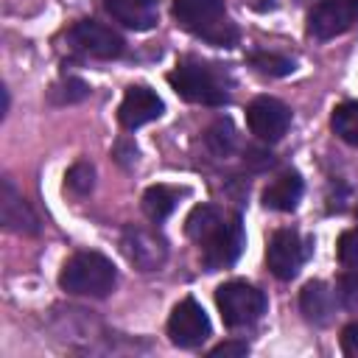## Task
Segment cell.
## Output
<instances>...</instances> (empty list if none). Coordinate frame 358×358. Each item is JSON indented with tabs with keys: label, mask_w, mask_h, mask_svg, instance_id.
Segmentation results:
<instances>
[{
	"label": "cell",
	"mask_w": 358,
	"mask_h": 358,
	"mask_svg": "<svg viewBox=\"0 0 358 358\" xmlns=\"http://www.w3.org/2000/svg\"><path fill=\"white\" fill-rule=\"evenodd\" d=\"M185 232L193 243H199L201 263L207 266V271L229 268L246 246L241 215L224 213L213 204H196L185 221Z\"/></svg>",
	"instance_id": "1"
},
{
	"label": "cell",
	"mask_w": 358,
	"mask_h": 358,
	"mask_svg": "<svg viewBox=\"0 0 358 358\" xmlns=\"http://www.w3.org/2000/svg\"><path fill=\"white\" fill-rule=\"evenodd\" d=\"M168 84L185 101L204 106H221L232 95V76L221 64H210L199 59H182L168 73Z\"/></svg>",
	"instance_id": "2"
},
{
	"label": "cell",
	"mask_w": 358,
	"mask_h": 358,
	"mask_svg": "<svg viewBox=\"0 0 358 358\" xmlns=\"http://www.w3.org/2000/svg\"><path fill=\"white\" fill-rule=\"evenodd\" d=\"M171 11L179 28L210 45L232 48L238 42V28L227 17L224 0H173Z\"/></svg>",
	"instance_id": "3"
},
{
	"label": "cell",
	"mask_w": 358,
	"mask_h": 358,
	"mask_svg": "<svg viewBox=\"0 0 358 358\" xmlns=\"http://www.w3.org/2000/svg\"><path fill=\"white\" fill-rule=\"evenodd\" d=\"M59 285L76 296L103 299L117 285V268L101 252H76L59 274Z\"/></svg>",
	"instance_id": "4"
},
{
	"label": "cell",
	"mask_w": 358,
	"mask_h": 358,
	"mask_svg": "<svg viewBox=\"0 0 358 358\" xmlns=\"http://www.w3.org/2000/svg\"><path fill=\"white\" fill-rule=\"evenodd\" d=\"M215 305L227 327H246V324H255L266 313V294L243 280H229L218 285Z\"/></svg>",
	"instance_id": "5"
},
{
	"label": "cell",
	"mask_w": 358,
	"mask_h": 358,
	"mask_svg": "<svg viewBox=\"0 0 358 358\" xmlns=\"http://www.w3.org/2000/svg\"><path fill=\"white\" fill-rule=\"evenodd\" d=\"M120 246H123V255L129 257V263L140 271H157L168 260L165 238L148 227H126Z\"/></svg>",
	"instance_id": "6"
},
{
	"label": "cell",
	"mask_w": 358,
	"mask_h": 358,
	"mask_svg": "<svg viewBox=\"0 0 358 358\" xmlns=\"http://www.w3.org/2000/svg\"><path fill=\"white\" fill-rule=\"evenodd\" d=\"M246 123L257 140L277 143L291 126V109L271 95H260L246 106Z\"/></svg>",
	"instance_id": "7"
},
{
	"label": "cell",
	"mask_w": 358,
	"mask_h": 358,
	"mask_svg": "<svg viewBox=\"0 0 358 358\" xmlns=\"http://www.w3.org/2000/svg\"><path fill=\"white\" fill-rule=\"evenodd\" d=\"M168 336L176 347H185V350H193L199 344L207 341L210 336V319L204 313V308L196 302V299H182L173 310H171V319H168Z\"/></svg>",
	"instance_id": "8"
},
{
	"label": "cell",
	"mask_w": 358,
	"mask_h": 358,
	"mask_svg": "<svg viewBox=\"0 0 358 358\" xmlns=\"http://www.w3.org/2000/svg\"><path fill=\"white\" fill-rule=\"evenodd\" d=\"M305 257H308V246H305V241L299 238V232H294V229H277V232L268 238L266 263H268V271H271L277 280H291V277H296V271L302 268Z\"/></svg>",
	"instance_id": "9"
},
{
	"label": "cell",
	"mask_w": 358,
	"mask_h": 358,
	"mask_svg": "<svg viewBox=\"0 0 358 358\" xmlns=\"http://www.w3.org/2000/svg\"><path fill=\"white\" fill-rule=\"evenodd\" d=\"M70 42L78 50H84V53H90L95 59H117L123 53V48H126L123 36L117 31H112L109 25L98 22V20H81V22H76L70 28Z\"/></svg>",
	"instance_id": "10"
},
{
	"label": "cell",
	"mask_w": 358,
	"mask_h": 358,
	"mask_svg": "<svg viewBox=\"0 0 358 358\" xmlns=\"http://www.w3.org/2000/svg\"><path fill=\"white\" fill-rule=\"evenodd\" d=\"M358 22V0H322L308 20L316 39H333Z\"/></svg>",
	"instance_id": "11"
},
{
	"label": "cell",
	"mask_w": 358,
	"mask_h": 358,
	"mask_svg": "<svg viewBox=\"0 0 358 358\" xmlns=\"http://www.w3.org/2000/svg\"><path fill=\"white\" fill-rule=\"evenodd\" d=\"M162 109H165V103L151 87L134 84V87L126 90V95L120 101V109H117V117L126 129H140V126L157 120L162 115Z\"/></svg>",
	"instance_id": "12"
},
{
	"label": "cell",
	"mask_w": 358,
	"mask_h": 358,
	"mask_svg": "<svg viewBox=\"0 0 358 358\" xmlns=\"http://www.w3.org/2000/svg\"><path fill=\"white\" fill-rule=\"evenodd\" d=\"M0 218L11 232H20V235H36L39 232L36 213L25 204V199L14 190V185L8 179H3V187H0Z\"/></svg>",
	"instance_id": "13"
},
{
	"label": "cell",
	"mask_w": 358,
	"mask_h": 358,
	"mask_svg": "<svg viewBox=\"0 0 358 358\" xmlns=\"http://www.w3.org/2000/svg\"><path fill=\"white\" fill-rule=\"evenodd\" d=\"M103 8L115 22L131 31H151L159 22L157 0H103Z\"/></svg>",
	"instance_id": "14"
},
{
	"label": "cell",
	"mask_w": 358,
	"mask_h": 358,
	"mask_svg": "<svg viewBox=\"0 0 358 358\" xmlns=\"http://www.w3.org/2000/svg\"><path fill=\"white\" fill-rule=\"evenodd\" d=\"M299 308L308 322L327 324L336 313V291L322 280H310L299 294Z\"/></svg>",
	"instance_id": "15"
},
{
	"label": "cell",
	"mask_w": 358,
	"mask_h": 358,
	"mask_svg": "<svg viewBox=\"0 0 358 358\" xmlns=\"http://www.w3.org/2000/svg\"><path fill=\"white\" fill-rule=\"evenodd\" d=\"M302 190H305L302 176L296 171H285L274 182H268V187L263 190V204L277 213H291V210H296Z\"/></svg>",
	"instance_id": "16"
},
{
	"label": "cell",
	"mask_w": 358,
	"mask_h": 358,
	"mask_svg": "<svg viewBox=\"0 0 358 358\" xmlns=\"http://www.w3.org/2000/svg\"><path fill=\"white\" fill-rule=\"evenodd\" d=\"M176 201H179V190H176V187L151 185V187L143 193V213H145L154 224H159V221H165V218L173 213Z\"/></svg>",
	"instance_id": "17"
},
{
	"label": "cell",
	"mask_w": 358,
	"mask_h": 358,
	"mask_svg": "<svg viewBox=\"0 0 358 358\" xmlns=\"http://www.w3.org/2000/svg\"><path fill=\"white\" fill-rule=\"evenodd\" d=\"M204 143H207V148H210L215 157H229V154L235 151V145H238V131H235L232 120H229V117L215 120V123L204 131Z\"/></svg>",
	"instance_id": "18"
},
{
	"label": "cell",
	"mask_w": 358,
	"mask_h": 358,
	"mask_svg": "<svg viewBox=\"0 0 358 358\" xmlns=\"http://www.w3.org/2000/svg\"><path fill=\"white\" fill-rule=\"evenodd\" d=\"M330 126L333 131L350 143V145H358V101H344L333 109V117H330Z\"/></svg>",
	"instance_id": "19"
},
{
	"label": "cell",
	"mask_w": 358,
	"mask_h": 358,
	"mask_svg": "<svg viewBox=\"0 0 358 358\" xmlns=\"http://www.w3.org/2000/svg\"><path fill=\"white\" fill-rule=\"evenodd\" d=\"M246 59H249V64H252L257 73H263V76H288V73L296 70L294 59H288V56H282V53H274V50H255V53H249Z\"/></svg>",
	"instance_id": "20"
},
{
	"label": "cell",
	"mask_w": 358,
	"mask_h": 358,
	"mask_svg": "<svg viewBox=\"0 0 358 358\" xmlns=\"http://www.w3.org/2000/svg\"><path fill=\"white\" fill-rule=\"evenodd\" d=\"M64 182H67V190H73L76 196H87L92 190V185H95V168L87 159H78L64 173Z\"/></svg>",
	"instance_id": "21"
},
{
	"label": "cell",
	"mask_w": 358,
	"mask_h": 358,
	"mask_svg": "<svg viewBox=\"0 0 358 358\" xmlns=\"http://www.w3.org/2000/svg\"><path fill=\"white\" fill-rule=\"evenodd\" d=\"M336 296L347 310H358V271H347L338 277Z\"/></svg>",
	"instance_id": "22"
},
{
	"label": "cell",
	"mask_w": 358,
	"mask_h": 358,
	"mask_svg": "<svg viewBox=\"0 0 358 358\" xmlns=\"http://www.w3.org/2000/svg\"><path fill=\"white\" fill-rule=\"evenodd\" d=\"M87 95H90V87L81 78H67L59 87H53V101L59 103H76V101H84Z\"/></svg>",
	"instance_id": "23"
},
{
	"label": "cell",
	"mask_w": 358,
	"mask_h": 358,
	"mask_svg": "<svg viewBox=\"0 0 358 358\" xmlns=\"http://www.w3.org/2000/svg\"><path fill=\"white\" fill-rule=\"evenodd\" d=\"M338 260L347 268L358 271V229L341 232V238H338Z\"/></svg>",
	"instance_id": "24"
},
{
	"label": "cell",
	"mask_w": 358,
	"mask_h": 358,
	"mask_svg": "<svg viewBox=\"0 0 358 358\" xmlns=\"http://www.w3.org/2000/svg\"><path fill=\"white\" fill-rule=\"evenodd\" d=\"M246 341H224V344H218V347H213L210 350V355L213 358H241V355H246Z\"/></svg>",
	"instance_id": "25"
},
{
	"label": "cell",
	"mask_w": 358,
	"mask_h": 358,
	"mask_svg": "<svg viewBox=\"0 0 358 358\" xmlns=\"http://www.w3.org/2000/svg\"><path fill=\"white\" fill-rule=\"evenodd\" d=\"M341 352L350 355V358H358V322L347 324L341 330Z\"/></svg>",
	"instance_id": "26"
},
{
	"label": "cell",
	"mask_w": 358,
	"mask_h": 358,
	"mask_svg": "<svg viewBox=\"0 0 358 358\" xmlns=\"http://www.w3.org/2000/svg\"><path fill=\"white\" fill-rule=\"evenodd\" d=\"M355 221H358V210H355Z\"/></svg>",
	"instance_id": "27"
}]
</instances>
